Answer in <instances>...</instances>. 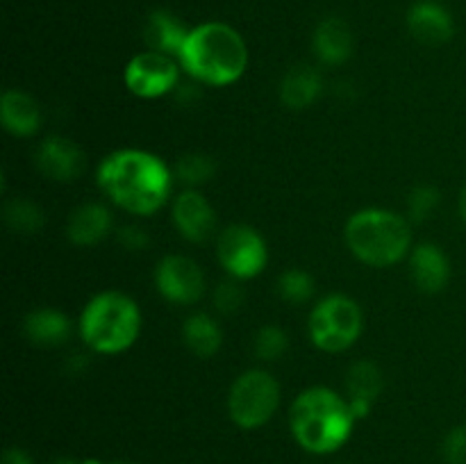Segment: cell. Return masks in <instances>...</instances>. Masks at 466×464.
Instances as JSON below:
<instances>
[{"label": "cell", "instance_id": "cell-1", "mask_svg": "<svg viewBox=\"0 0 466 464\" xmlns=\"http://www.w3.org/2000/svg\"><path fill=\"white\" fill-rule=\"evenodd\" d=\"M98 187L116 207L135 217H153L167 205L173 171L162 157L141 148H121L100 162Z\"/></svg>", "mask_w": 466, "mask_h": 464}, {"label": "cell", "instance_id": "cell-2", "mask_svg": "<svg viewBox=\"0 0 466 464\" xmlns=\"http://www.w3.org/2000/svg\"><path fill=\"white\" fill-rule=\"evenodd\" d=\"M349 398L328 387H309L294 398L289 409V428L296 444L312 455L337 453L349 444L355 430Z\"/></svg>", "mask_w": 466, "mask_h": 464}, {"label": "cell", "instance_id": "cell-3", "mask_svg": "<svg viewBox=\"0 0 466 464\" xmlns=\"http://www.w3.org/2000/svg\"><path fill=\"white\" fill-rule=\"evenodd\" d=\"M177 59L182 71L200 85L228 86L248 68V45L232 25L209 21L191 27Z\"/></svg>", "mask_w": 466, "mask_h": 464}, {"label": "cell", "instance_id": "cell-4", "mask_svg": "<svg viewBox=\"0 0 466 464\" xmlns=\"http://www.w3.org/2000/svg\"><path fill=\"white\" fill-rule=\"evenodd\" d=\"M344 239L360 262L376 268L394 267L414 248L408 218L385 207L358 209L346 221Z\"/></svg>", "mask_w": 466, "mask_h": 464}, {"label": "cell", "instance_id": "cell-5", "mask_svg": "<svg viewBox=\"0 0 466 464\" xmlns=\"http://www.w3.org/2000/svg\"><path fill=\"white\" fill-rule=\"evenodd\" d=\"M139 305L123 291H100L80 314V337L94 353H123L139 339Z\"/></svg>", "mask_w": 466, "mask_h": 464}, {"label": "cell", "instance_id": "cell-6", "mask_svg": "<svg viewBox=\"0 0 466 464\" xmlns=\"http://www.w3.org/2000/svg\"><path fill=\"white\" fill-rule=\"evenodd\" d=\"M280 382L267 368H248L228 391V414L241 430L267 426L280 408Z\"/></svg>", "mask_w": 466, "mask_h": 464}, {"label": "cell", "instance_id": "cell-7", "mask_svg": "<svg viewBox=\"0 0 466 464\" xmlns=\"http://www.w3.org/2000/svg\"><path fill=\"white\" fill-rule=\"evenodd\" d=\"M364 330V312L355 298L330 294L314 305L309 314V339L319 350L344 353Z\"/></svg>", "mask_w": 466, "mask_h": 464}, {"label": "cell", "instance_id": "cell-8", "mask_svg": "<svg viewBox=\"0 0 466 464\" xmlns=\"http://www.w3.org/2000/svg\"><path fill=\"white\" fill-rule=\"evenodd\" d=\"M217 259L235 280L258 277L268 264V248L255 227L232 223L217 237Z\"/></svg>", "mask_w": 466, "mask_h": 464}, {"label": "cell", "instance_id": "cell-9", "mask_svg": "<svg viewBox=\"0 0 466 464\" xmlns=\"http://www.w3.org/2000/svg\"><path fill=\"white\" fill-rule=\"evenodd\" d=\"M180 59L157 50H144L127 62L123 82L139 98H159L180 86Z\"/></svg>", "mask_w": 466, "mask_h": 464}, {"label": "cell", "instance_id": "cell-10", "mask_svg": "<svg viewBox=\"0 0 466 464\" xmlns=\"http://www.w3.org/2000/svg\"><path fill=\"white\" fill-rule=\"evenodd\" d=\"M155 287L173 305H194L205 294V273L187 255H167L155 268Z\"/></svg>", "mask_w": 466, "mask_h": 464}, {"label": "cell", "instance_id": "cell-11", "mask_svg": "<svg viewBox=\"0 0 466 464\" xmlns=\"http://www.w3.org/2000/svg\"><path fill=\"white\" fill-rule=\"evenodd\" d=\"M173 226L191 244H203L217 235L218 217L198 189H185L176 196L171 207Z\"/></svg>", "mask_w": 466, "mask_h": 464}, {"label": "cell", "instance_id": "cell-12", "mask_svg": "<svg viewBox=\"0 0 466 464\" xmlns=\"http://www.w3.org/2000/svg\"><path fill=\"white\" fill-rule=\"evenodd\" d=\"M36 168L48 180L73 182L85 173V150L68 136H48L39 144L35 155Z\"/></svg>", "mask_w": 466, "mask_h": 464}, {"label": "cell", "instance_id": "cell-13", "mask_svg": "<svg viewBox=\"0 0 466 464\" xmlns=\"http://www.w3.org/2000/svg\"><path fill=\"white\" fill-rule=\"evenodd\" d=\"M410 276L426 294H440L451 280V259L437 244H417L410 250Z\"/></svg>", "mask_w": 466, "mask_h": 464}, {"label": "cell", "instance_id": "cell-14", "mask_svg": "<svg viewBox=\"0 0 466 464\" xmlns=\"http://www.w3.org/2000/svg\"><path fill=\"white\" fill-rule=\"evenodd\" d=\"M385 389V378L378 364L371 359H360L346 373V391H349V403L355 419H367L371 414L373 403Z\"/></svg>", "mask_w": 466, "mask_h": 464}, {"label": "cell", "instance_id": "cell-15", "mask_svg": "<svg viewBox=\"0 0 466 464\" xmlns=\"http://www.w3.org/2000/svg\"><path fill=\"white\" fill-rule=\"evenodd\" d=\"M408 30L421 44L441 45L455 35V23L449 9L432 0H423V3L412 5L408 12Z\"/></svg>", "mask_w": 466, "mask_h": 464}, {"label": "cell", "instance_id": "cell-16", "mask_svg": "<svg viewBox=\"0 0 466 464\" xmlns=\"http://www.w3.org/2000/svg\"><path fill=\"white\" fill-rule=\"evenodd\" d=\"M112 212L103 203H85L71 212L66 221V237L76 246H96L112 232Z\"/></svg>", "mask_w": 466, "mask_h": 464}, {"label": "cell", "instance_id": "cell-17", "mask_svg": "<svg viewBox=\"0 0 466 464\" xmlns=\"http://www.w3.org/2000/svg\"><path fill=\"white\" fill-rule=\"evenodd\" d=\"M314 53L326 66H341L353 55V32L339 16L323 18L312 36Z\"/></svg>", "mask_w": 466, "mask_h": 464}, {"label": "cell", "instance_id": "cell-18", "mask_svg": "<svg viewBox=\"0 0 466 464\" xmlns=\"http://www.w3.org/2000/svg\"><path fill=\"white\" fill-rule=\"evenodd\" d=\"M23 332L27 339L41 348H55L71 339L73 323L62 309L36 308L23 321Z\"/></svg>", "mask_w": 466, "mask_h": 464}, {"label": "cell", "instance_id": "cell-19", "mask_svg": "<svg viewBox=\"0 0 466 464\" xmlns=\"http://www.w3.org/2000/svg\"><path fill=\"white\" fill-rule=\"evenodd\" d=\"M0 121L14 136H32L41 127V107L30 94L7 89L0 100Z\"/></svg>", "mask_w": 466, "mask_h": 464}, {"label": "cell", "instance_id": "cell-20", "mask_svg": "<svg viewBox=\"0 0 466 464\" xmlns=\"http://www.w3.org/2000/svg\"><path fill=\"white\" fill-rule=\"evenodd\" d=\"M191 27H187L176 14L168 9H155L148 14L144 25V39L150 50L157 53H167L171 57H177L185 45L187 36H189Z\"/></svg>", "mask_w": 466, "mask_h": 464}, {"label": "cell", "instance_id": "cell-21", "mask_svg": "<svg viewBox=\"0 0 466 464\" xmlns=\"http://www.w3.org/2000/svg\"><path fill=\"white\" fill-rule=\"evenodd\" d=\"M323 91V77L319 68L309 64H296L280 82V100L289 109H308L317 103Z\"/></svg>", "mask_w": 466, "mask_h": 464}, {"label": "cell", "instance_id": "cell-22", "mask_svg": "<svg viewBox=\"0 0 466 464\" xmlns=\"http://www.w3.org/2000/svg\"><path fill=\"white\" fill-rule=\"evenodd\" d=\"M182 341H185V346L196 358L208 359L217 355L218 348H221V326L208 312H196L187 317V321L182 323Z\"/></svg>", "mask_w": 466, "mask_h": 464}, {"label": "cell", "instance_id": "cell-23", "mask_svg": "<svg viewBox=\"0 0 466 464\" xmlns=\"http://www.w3.org/2000/svg\"><path fill=\"white\" fill-rule=\"evenodd\" d=\"M3 218L14 232H21V235H35L44 227L46 214L35 200L27 198H14L5 205Z\"/></svg>", "mask_w": 466, "mask_h": 464}, {"label": "cell", "instance_id": "cell-24", "mask_svg": "<svg viewBox=\"0 0 466 464\" xmlns=\"http://www.w3.org/2000/svg\"><path fill=\"white\" fill-rule=\"evenodd\" d=\"M214 173H217V162L205 153L182 155L176 162V168H173V176L180 182H185L189 189H196V187L209 182L214 177Z\"/></svg>", "mask_w": 466, "mask_h": 464}, {"label": "cell", "instance_id": "cell-25", "mask_svg": "<svg viewBox=\"0 0 466 464\" xmlns=\"http://www.w3.org/2000/svg\"><path fill=\"white\" fill-rule=\"evenodd\" d=\"M314 277L303 268H287L280 277H278V294L282 300L291 305L308 303L314 296Z\"/></svg>", "mask_w": 466, "mask_h": 464}, {"label": "cell", "instance_id": "cell-26", "mask_svg": "<svg viewBox=\"0 0 466 464\" xmlns=\"http://www.w3.org/2000/svg\"><path fill=\"white\" fill-rule=\"evenodd\" d=\"M253 350L262 362H278L289 350V337L280 326H262L253 339Z\"/></svg>", "mask_w": 466, "mask_h": 464}, {"label": "cell", "instance_id": "cell-27", "mask_svg": "<svg viewBox=\"0 0 466 464\" xmlns=\"http://www.w3.org/2000/svg\"><path fill=\"white\" fill-rule=\"evenodd\" d=\"M440 189H435V187L431 185L417 187V189H412V194H410V217H412L414 221H426V218H431L432 212L440 207Z\"/></svg>", "mask_w": 466, "mask_h": 464}, {"label": "cell", "instance_id": "cell-28", "mask_svg": "<svg viewBox=\"0 0 466 464\" xmlns=\"http://www.w3.org/2000/svg\"><path fill=\"white\" fill-rule=\"evenodd\" d=\"M239 282L241 280L230 277V280L217 285V289H214V308H217L218 312L232 314V312H237L241 305H244L246 294H244V289H241Z\"/></svg>", "mask_w": 466, "mask_h": 464}, {"label": "cell", "instance_id": "cell-29", "mask_svg": "<svg viewBox=\"0 0 466 464\" xmlns=\"http://www.w3.org/2000/svg\"><path fill=\"white\" fill-rule=\"evenodd\" d=\"M441 453L449 464H466V426H455L446 435Z\"/></svg>", "mask_w": 466, "mask_h": 464}, {"label": "cell", "instance_id": "cell-30", "mask_svg": "<svg viewBox=\"0 0 466 464\" xmlns=\"http://www.w3.org/2000/svg\"><path fill=\"white\" fill-rule=\"evenodd\" d=\"M118 241L127 250H141L148 246V235L137 226H126L118 230Z\"/></svg>", "mask_w": 466, "mask_h": 464}, {"label": "cell", "instance_id": "cell-31", "mask_svg": "<svg viewBox=\"0 0 466 464\" xmlns=\"http://www.w3.org/2000/svg\"><path fill=\"white\" fill-rule=\"evenodd\" d=\"M3 464H35L23 449H7L3 455Z\"/></svg>", "mask_w": 466, "mask_h": 464}, {"label": "cell", "instance_id": "cell-32", "mask_svg": "<svg viewBox=\"0 0 466 464\" xmlns=\"http://www.w3.org/2000/svg\"><path fill=\"white\" fill-rule=\"evenodd\" d=\"M460 217H462V221L466 226V185H464L462 194H460Z\"/></svg>", "mask_w": 466, "mask_h": 464}, {"label": "cell", "instance_id": "cell-33", "mask_svg": "<svg viewBox=\"0 0 466 464\" xmlns=\"http://www.w3.org/2000/svg\"><path fill=\"white\" fill-rule=\"evenodd\" d=\"M50 464H82V462H77V459H73V458H57V459H53Z\"/></svg>", "mask_w": 466, "mask_h": 464}, {"label": "cell", "instance_id": "cell-34", "mask_svg": "<svg viewBox=\"0 0 466 464\" xmlns=\"http://www.w3.org/2000/svg\"><path fill=\"white\" fill-rule=\"evenodd\" d=\"M82 464H127V462H118V459H114V462H103V459H82Z\"/></svg>", "mask_w": 466, "mask_h": 464}]
</instances>
